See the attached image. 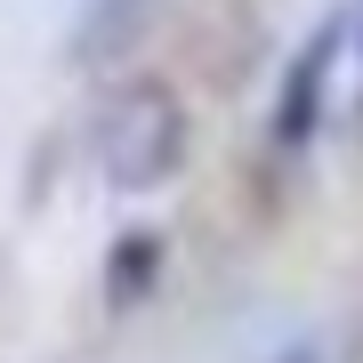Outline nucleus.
Returning <instances> with one entry per match:
<instances>
[{
    "label": "nucleus",
    "instance_id": "obj_4",
    "mask_svg": "<svg viewBox=\"0 0 363 363\" xmlns=\"http://www.w3.org/2000/svg\"><path fill=\"white\" fill-rule=\"evenodd\" d=\"M274 363H347V355H339L331 339H298V347H283Z\"/></svg>",
    "mask_w": 363,
    "mask_h": 363
},
{
    "label": "nucleus",
    "instance_id": "obj_2",
    "mask_svg": "<svg viewBox=\"0 0 363 363\" xmlns=\"http://www.w3.org/2000/svg\"><path fill=\"white\" fill-rule=\"evenodd\" d=\"M339 49H347V16H331V25L298 49V65L283 81V105H274V138H283V145H307L315 138V121H323V81L339 65Z\"/></svg>",
    "mask_w": 363,
    "mask_h": 363
},
{
    "label": "nucleus",
    "instance_id": "obj_5",
    "mask_svg": "<svg viewBox=\"0 0 363 363\" xmlns=\"http://www.w3.org/2000/svg\"><path fill=\"white\" fill-rule=\"evenodd\" d=\"M347 33H355V49H363V0H355V16H347Z\"/></svg>",
    "mask_w": 363,
    "mask_h": 363
},
{
    "label": "nucleus",
    "instance_id": "obj_1",
    "mask_svg": "<svg viewBox=\"0 0 363 363\" xmlns=\"http://www.w3.org/2000/svg\"><path fill=\"white\" fill-rule=\"evenodd\" d=\"M97 162L121 194H154L186 162V97L169 81H121L97 113Z\"/></svg>",
    "mask_w": 363,
    "mask_h": 363
},
{
    "label": "nucleus",
    "instance_id": "obj_3",
    "mask_svg": "<svg viewBox=\"0 0 363 363\" xmlns=\"http://www.w3.org/2000/svg\"><path fill=\"white\" fill-rule=\"evenodd\" d=\"M154 274H162V234H121L113 250H105V298L113 307H138L145 291H154Z\"/></svg>",
    "mask_w": 363,
    "mask_h": 363
}]
</instances>
